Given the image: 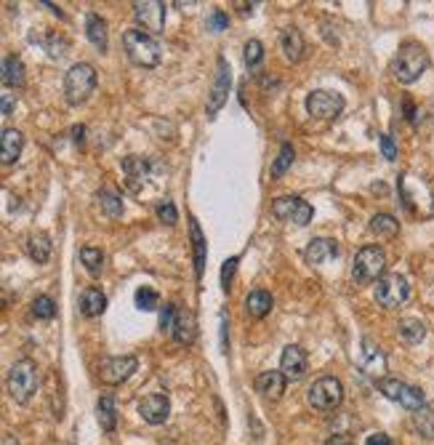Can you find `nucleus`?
<instances>
[{"label": "nucleus", "mask_w": 434, "mask_h": 445, "mask_svg": "<svg viewBox=\"0 0 434 445\" xmlns=\"http://www.w3.org/2000/svg\"><path fill=\"white\" fill-rule=\"evenodd\" d=\"M365 445H391V437L384 432H376V434H368V440H365Z\"/></svg>", "instance_id": "44"}, {"label": "nucleus", "mask_w": 434, "mask_h": 445, "mask_svg": "<svg viewBox=\"0 0 434 445\" xmlns=\"http://www.w3.org/2000/svg\"><path fill=\"white\" fill-rule=\"evenodd\" d=\"M139 413L141 419L147 424H165L168 422V416H171V400L165 398V395H147L144 400L139 402Z\"/></svg>", "instance_id": "15"}, {"label": "nucleus", "mask_w": 434, "mask_h": 445, "mask_svg": "<svg viewBox=\"0 0 434 445\" xmlns=\"http://www.w3.org/2000/svg\"><path fill=\"white\" fill-rule=\"evenodd\" d=\"M280 48L288 62H301V56H304V51H306L301 30H299V27H285V30L280 33Z\"/></svg>", "instance_id": "19"}, {"label": "nucleus", "mask_w": 434, "mask_h": 445, "mask_svg": "<svg viewBox=\"0 0 434 445\" xmlns=\"http://www.w3.org/2000/svg\"><path fill=\"white\" fill-rule=\"evenodd\" d=\"M261 59H264V45L259 40H248L245 43V64L248 67H256Z\"/></svg>", "instance_id": "37"}, {"label": "nucleus", "mask_w": 434, "mask_h": 445, "mask_svg": "<svg viewBox=\"0 0 434 445\" xmlns=\"http://www.w3.org/2000/svg\"><path fill=\"white\" fill-rule=\"evenodd\" d=\"M370 232L379 235V237H394V235L400 232V222L391 216V213H376L373 219H370Z\"/></svg>", "instance_id": "30"}, {"label": "nucleus", "mask_w": 434, "mask_h": 445, "mask_svg": "<svg viewBox=\"0 0 434 445\" xmlns=\"http://www.w3.org/2000/svg\"><path fill=\"white\" fill-rule=\"evenodd\" d=\"M22 147H24L22 131H16V128H3V136H0V160H3L6 166L16 163V157L22 155Z\"/></svg>", "instance_id": "20"}, {"label": "nucleus", "mask_w": 434, "mask_h": 445, "mask_svg": "<svg viewBox=\"0 0 434 445\" xmlns=\"http://www.w3.org/2000/svg\"><path fill=\"white\" fill-rule=\"evenodd\" d=\"M133 16L144 27V33L157 35L165 27V3L160 0H147V3H133Z\"/></svg>", "instance_id": "12"}, {"label": "nucleus", "mask_w": 434, "mask_h": 445, "mask_svg": "<svg viewBox=\"0 0 434 445\" xmlns=\"http://www.w3.org/2000/svg\"><path fill=\"white\" fill-rule=\"evenodd\" d=\"M176 315H179V307H176L174 301H171V304H165L163 312H160V328H163L165 334H171V331H174Z\"/></svg>", "instance_id": "38"}, {"label": "nucleus", "mask_w": 434, "mask_h": 445, "mask_svg": "<svg viewBox=\"0 0 434 445\" xmlns=\"http://www.w3.org/2000/svg\"><path fill=\"white\" fill-rule=\"evenodd\" d=\"M413 424H416V429L423 434V437H434V405H423L421 411L413 413Z\"/></svg>", "instance_id": "31"}, {"label": "nucleus", "mask_w": 434, "mask_h": 445, "mask_svg": "<svg viewBox=\"0 0 434 445\" xmlns=\"http://www.w3.org/2000/svg\"><path fill=\"white\" fill-rule=\"evenodd\" d=\"M306 112L320 120H333L344 112V96L336 91H312L306 96Z\"/></svg>", "instance_id": "10"}, {"label": "nucleus", "mask_w": 434, "mask_h": 445, "mask_svg": "<svg viewBox=\"0 0 434 445\" xmlns=\"http://www.w3.org/2000/svg\"><path fill=\"white\" fill-rule=\"evenodd\" d=\"M326 445H355V440L347 437V434H336V437H330Z\"/></svg>", "instance_id": "45"}, {"label": "nucleus", "mask_w": 434, "mask_h": 445, "mask_svg": "<svg viewBox=\"0 0 434 445\" xmlns=\"http://www.w3.org/2000/svg\"><path fill=\"white\" fill-rule=\"evenodd\" d=\"M306 400H309V405L317 408V411H333V408H338L341 400H344V384H341L336 376H320L315 384L306 390Z\"/></svg>", "instance_id": "6"}, {"label": "nucleus", "mask_w": 434, "mask_h": 445, "mask_svg": "<svg viewBox=\"0 0 434 445\" xmlns=\"http://www.w3.org/2000/svg\"><path fill=\"white\" fill-rule=\"evenodd\" d=\"M99 424H101V429L104 432H115V427H118V408H115V398L112 395H101L99 398Z\"/></svg>", "instance_id": "28"}, {"label": "nucleus", "mask_w": 434, "mask_h": 445, "mask_svg": "<svg viewBox=\"0 0 434 445\" xmlns=\"http://www.w3.org/2000/svg\"><path fill=\"white\" fill-rule=\"evenodd\" d=\"M312 205L296 195H285V198H277L272 203V216L280 219V222L288 224H299V227H306L312 222Z\"/></svg>", "instance_id": "9"}, {"label": "nucleus", "mask_w": 434, "mask_h": 445, "mask_svg": "<svg viewBox=\"0 0 434 445\" xmlns=\"http://www.w3.org/2000/svg\"><path fill=\"white\" fill-rule=\"evenodd\" d=\"M33 315L38 320H51L56 315L54 299H51V296H38V299L33 301Z\"/></svg>", "instance_id": "35"}, {"label": "nucleus", "mask_w": 434, "mask_h": 445, "mask_svg": "<svg viewBox=\"0 0 434 445\" xmlns=\"http://www.w3.org/2000/svg\"><path fill=\"white\" fill-rule=\"evenodd\" d=\"M104 310H107V296L99 288H86L80 293V312L86 317H99L104 315Z\"/></svg>", "instance_id": "22"}, {"label": "nucleus", "mask_w": 434, "mask_h": 445, "mask_svg": "<svg viewBox=\"0 0 434 445\" xmlns=\"http://www.w3.org/2000/svg\"><path fill=\"white\" fill-rule=\"evenodd\" d=\"M379 145H381V152H384V157H386V160H394V157H397V145H394V142H391V136H379Z\"/></svg>", "instance_id": "42"}, {"label": "nucleus", "mask_w": 434, "mask_h": 445, "mask_svg": "<svg viewBox=\"0 0 434 445\" xmlns=\"http://www.w3.org/2000/svg\"><path fill=\"white\" fill-rule=\"evenodd\" d=\"M426 69H429V54H426V48H423L421 43H416V40L402 43L397 56H394V62H391L394 78L400 80V83H405V86H411V83H416V80L421 78Z\"/></svg>", "instance_id": "1"}, {"label": "nucleus", "mask_w": 434, "mask_h": 445, "mask_svg": "<svg viewBox=\"0 0 434 445\" xmlns=\"http://www.w3.org/2000/svg\"><path fill=\"white\" fill-rule=\"evenodd\" d=\"M157 219L163 224H176L179 222V213H176V205L171 201H163L157 205Z\"/></svg>", "instance_id": "39"}, {"label": "nucleus", "mask_w": 434, "mask_h": 445, "mask_svg": "<svg viewBox=\"0 0 434 445\" xmlns=\"http://www.w3.org/2000/svg\"><path fill=\"white\" fill-rule=\"evenodd\" d=\"M189 232H192V251H195V275L203 278V269H206V237L197 219H189Z\"/></svg>", "instance_id": "29"}, {"label": "nucleus", "mask_w": 434, "mask_h": 445, "mask_svg": "<svg viewBox=\"0 0 434 445\" xmlns=\"http://www.w3.org/2000/svg\"><path fill=\"white\" fill-rule=\"evenodd\" d=\"M27 254H30V259L33 261H38V264H45L48 259H51V240H48V235L45 232H33L30 237H27Z\"/></svg>", "instance_id": "24"}, {"label": "nucleus", "mask_w": 434, "mask_h": 445, "mask_svg": "<svg viewBox=\"0 0 434 445\" xmlns=\"http://www.w3.org/2000/svg\"><path fill=\"white\" fill-rule=\"evenodd\" d=\"M48 51H51V56H54V59H62V56L67 54V40L65 38H51V40H48Z\"/></svg>", "instance_id": "43"}, {"label": "nucleus", "mask_w": 434, "mask_h": 445, "mask_svg": "<svg viewBox=\"0 0 434 445\" xmlns=\"http://www.w3.org/2000/svg\"><path fill=\"white\" fill-rule=\"evenodd\" d=\"M291 163H294V147H291V145H282L277 160L272 163V176H282V174H285V171L291 168Z\"/></svg>", "instance_id": "36"}, {"label": "nucleus", "mask_w": 434, "mask_h": 445, "mask_svg": "<svg viewBox=\"0 0 434 445\" xmlns=\"http://www.w3.org/2000/svg\"><path fill=\"white\" fill-rule=\"evenodd\" d=\"M379 392H384V398H389V400L400 402L402 408H408V411H421L426 400H423V392L418 387H411V384H405L400 378H381L379 381Z\"/></svg>", "instance_id": "8"}, {"label": "nucleus", "mask_w": 434, "mask_h": 445, "mask_svg": "<svg viewBox=\"0 0 434 445\" xmlns=\"http://www.w3.org/2000/svg\"><path fill=\"white\" fill-rule=\"evenodd\" d=\"M411 299V283L400 272H391L376 283V301L386 310H397L400 304Z\"/></svg>", "instance_id": "7"}, {"label": "nucleus", "mask_w": 434, "mask_h": 445, "mask_svg": "<svg viewBox=\"0 0 434 445\" xmlns=\"http://www.w3.org/2000/svg\"><path fill=\"white\" fill-rule=\"evenodd\" d=\"M136 307H139L141 312H155L160 307V296H157L152 288L144 286V288L136 291Z\"/></svg>", "instance_id": "34"}, {"label": "nucleus", "mask_w": 434, "mask_h": 445, "mask_svg": "<svg viewBox=\"0 0 434 445\" xmlns=\"http://www.w3.org/2000/svg\"><path fill=\"white\" fill-rule=\"evenodd\" d=\"M99 203H101L104 213L112 216V219L123 216V201H120L118 192H112V189H101V192H99Z\"/></svg>", "instance_id": "33"}, {"label": "nucleus", "mask_w": 434, "mask_h": 445, "mask_svg": "<svg viewBox=\"0 0 434 445\" xmlns=\"http://www.w3.org/2000/svg\"><path fill=\"white\" fill-rule=\"evenodd\" d=\"M238 257H232L224 261V267H221V288L229 291V280H232V275H235V269H238Z\"/></svg>", "instance_id": "41"}, {"label": "nucleus", "mask_w": 434, "mask_h": 445, "mask_svg": "<svg viewBox=\"0 0 434 445\" xmlns=\"http://www.w3.org/2000/svg\"><path fill=\"white\" fill-rule=\"evenodd\" d=\"M3 86L6 89H22L24 86V64L19 56L3 59Z\"/></svg>", "instance_id": "23"}, {"label": "nucleus", "mask_w": 434, "mask_h": 445, "mask_svg": "<svg viewBox=\"0 0 434 445\" xmlns=\"http://www.w3.org/2000/svg\"><path fill=\"white\" fill-rule=\"evenodd\" d=\"M86 35H88V40L96 45L101 54L107 51V22H104V19L99 16V13H88V19H86Z\"/></svg>", "instance_id": "25"}, {"label": "nucleus", "mask_w": 434, "mask_h": 445, "mask_svg": "<svg viewBox=\"0 0 434 445\" xmlns=\"http://www.w3.org/2000/svg\"><path fill=\"white\" fill-rule=\"evenodd\" d=\"M360 368L368 373V376L379 378L386 371V357L381 352V347L373 339H362V349H360Z\"/></svg>", "instance_id": "17"}, {"label": "nucleus", "mask_w": 434, "mask_h": 445, "mask_svg": "<svg viewBox=\"0 0 434 445\" xmlns=\"http://www.w3.org/2000/svg\"><path fill=\"white\" fill-rule=\"evenodd\" d=\"M280 371L288 381H301V378L306 376V371H309V360H306L304 349L299 344L285 347L280 357Z\"/></svg>", "instance_id": "14"}, {"label": "nucleus", "mask_w": 434, "mask_h": 445, "mask_svg": "<svg viewBox=\"0 0 434 445\" xmlns=\"http://www.w3.org/2000/svg\"><path fill=\"white\" fill-rule=\"evenodd\" d=\"M272 307H274V301H272V293H267V291H250L248 299H245V312L250 317H267Z\"/></svg>", "instance_id": "26"}, {"label": "nucleus", "mask_w": 434, "mask_h": 445, "mask_svg": "<svg viewBox=\"0 0 434 445\" xmlns=\"http://www.w3.org/2000/svg\"><path fill=\"white\" fill-rule=\"evenodd\" d=\"M171 336H174L179 344H192L197 336V323H195V315L192 312H184L179 310V315H176V323H174V331H171Z\"/></svg>", "instance_id": "21"}, {"label": "nucleus", "mask_w": 434, "mask_h": 445, "mask_svg": "<svg viewBox=\"0 0 434 445\" xmlns=\"http://www.w3.org/2000/svg\"><path fill=\"white\" fill-rule=\"evenodd\" d=\"M229 86H232V75H229L227 59L221 56L216 62V78H213L211 94H208V118H216V112L224 107V101L229 96Z\"/></svg>", "instance_id": "11"}, {"label": "nucleus", "mask_w": 434, "mask_h": 445, "mask_svg": "<svg viewBox=\"0 0 434 445\" xmlns=\"http://www.w3.org/2000/svg\"><path fill=\"white\" fill-rule=\"evenodd\" d=\"M338 254H341V248H338V243L330 240V237H315V240L304 248L306 264H312V267L333 261V259H338Z\"/></svg>", "instance_id": "16"}, {"label": "nucleus", "mask_w": 434, "mask_h": 445, "mask_svg": "<svg viewBox=\"0 0 434 445\" xmlns=\"http://www.w3.org/2000/svg\"><path fill=\"white\" fill-rule=\"evenodd\" d=\"M94 89H96V69L86 62L72 64L65 75V99L69 104H83L94 94Z\"/></svg>", "instance_id": "3"}, {"label": "nucleus", "mask_w": 434, "mask_h": 445, "mask_svg": "<svg viewBox=\"0 0 434 445\" xmlns=\"http://www.w3.org/2000/svg\"><path fill=\"white\" fill-rule=\"evenodd\" d=\"M285 384H288V378L282 376V371H264L256 376V392H261L267 400H280Z\"/></svg>", "instance_id": "18"}, {"label": "nucleus", "mask_w": 434, "mask_h": 445, "mask_svg": "<svg viewBox=\"0 0 434 445\" xmlns=\"http://www.w3.org/2000/svg\"><path fill=\"white\" fill-rule=\"evenodd\" d=\"M386 269V254L379 245H365L355 254V261H352V278L355 283H373V280H381Z\"/></svg>", "instance_id": "5"}, {"label": "nucleus", "mask_w": 434, "mask_h": 445, "mask_svg": "<svg viewBox=\"0 0 434 445\" xmlns=\"http://www.w3.org/2000/svg\"><path fill=\"white\" fill-rule=\"evenodd\" d=\"M123 48L136 67L150 69L160 64V43L155 40V35L144 33L141 27H130L123 33Z\"/></svg>", "instance_id": "2"}, {"label": "nucleus", "mask_w": 434, "mask_h": 445, "mask_svg": "<svg viewBox=\"0 0 434 445\" xmlns=\"http://www.w3.org/2000/svg\"><path fill=\"white\" fill-rule=\"evenodd\" d=\"M9 392L16 402H30L38 392V366L33 360H16L9 371Z\"/></svg>", "instance_id": "4"}, {"label": "nucleus", "mask_w": 434, "mask_h": 445, "mask_svg": "<svg viewBox=\"0 0 434 445\" xmlns=\"http://www.w3.org/2000/svg\"><path fill=\"white\" fill-rule=\"evenodd\" d=\"M227 27H229V16L224 11L216 9V11L208 16V30H211V33H224Z\"/></svg>", "instance_id": "40"}, {"label": "nucleus", "mask_w": 434, "mask_h": 445, "mask_svg": "<svg viewBox=\"0 0 434 445\" xmlns=\"http://www.w3.org/2000/svg\"><path fill=\"white\" fill-rule=\"evenodd\" d=\"M80 261H83V267L91 272V275H99L101 269H104V254H101V248H80Z\"/></svg>", "instance_id": "32"}, {"label": "nucleus", "mask_w": 434, "mask_h": 445, "mask_svg": "<svg viewBox=\"0 0 434 445\" xmlns=\"http://www.w3.org/2000/svg\"><path fill=\"white\" fill-rule=\"evenodd\" d=\"M139 368V360L133 355H126V357H109L101 363V371H99V376L104 384L109 387H115V384H123L126 378L133 376V371Z\"/></svg>", "instance_id": "13"}, {"label": "nucleus", "mask_w": 434, "mask_h": 445, "mask_svg": "<svg viewBox=\"0 0 434 445\" xmlns=\"http://www.w3.org/2000/svg\"><path fill=\"white\" fill-rule=\"evenodd\" d=\"M397 336H400L405 344H418L423 336H426V325L418 317H402L397 323Z\"/></svg>", "instance_id": "27"}, {"label": "nucleus", "mask_w": 434, "mask_h": 445, "mask_svg": "<svg viewBox=\"0 0 434 445\" xmlns=\"http://www.w3.org/2000/svg\"><path fill=\"white\" fill-rule=\"evenodd\" d=\"M3 115H11V96L3 94Z\"/></svg>", "instance_id": "46"}]
</instances>
